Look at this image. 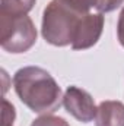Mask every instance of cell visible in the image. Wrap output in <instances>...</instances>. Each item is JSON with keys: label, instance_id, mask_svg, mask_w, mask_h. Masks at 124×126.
I'll list each match as a JSON object with an SVG mask.
<instances>
[{"label": "cell", "instance_id": "obj_1", "mask_svg": "<svg viewBox=\"0 0 124 126\" xmlns=\"http://www.w3.org/2000/svg\"><path fill=\"white\" fill-rule=\"evenodd\" d=\"M13 88L19 100L34 113L50 114L63 103L62 88L39 66H25L13 75Z\"/></svg>", "mask_w": 124, "mask_h": 126}, {"label": "cell", "instance_id": "obj_2", "mask_svg": "<svg viewBox=\"0 0 124 126\" xmlns=\"http://www.w3.org/2000/svg\"><path fill=\"white\" fill-rule=\"evenodd\" d=\"M86 15L69 0H51L42 12L41 34L44 40L56 47L72 46L77 25Z\"/></svg>", "mask_w": 124, "mask_h": 126}, {"label": "cell", "instance_id": "obj_3", "mask_svg": "<svg viewBox=\"0 0 124 126\" xmlns=\"http://www.w3.org/2000/svg\"><path fill=\"white\" fill-rule=\"evenodd\" d=\"M37 41V28L28 15L0 13V46L4 51L19 54L31 48Z\"/></svg>", "mask_w": 124, "mask_h": 126}, {"label": "cell", "instance_id": "obj_4", "mask_svg": "<svg viewBox=\"0 0 124 126\" xmlns=\"http://www.w3.org/2000/svg\"><path fill=\"white\" fill-rule=\"evenodd\" d=\"M63 106L67 113L82 123H89L95 119L96 106L92 95L79 87L72 85L66 90L63 95Z\"/></svg>", "mask_w": 124, "mask_h": 126}, {"label": "cell", "instance_id": "obj_5", "mask_svg": "<svg viewBox=\"0 0 124 126\" xmlns=\"http://www.w3.org/2000/svg\"><path fill=\"white\" fill-rule=\"evenodd\" d=\"M104 30V16L102 13H86L82 16L77 30L74 34L72 48L73 50H86L93 47Z\"/></svg>", "mask_w": 124, "mask_h": 126}, {"label": "cell", "instance_id": "obj_6", "mask_svg": "<svg viewBox=\"0 0 124 126\" xmlns=\"http://www.w3.org/2000/svg\"><path fill=\"white\" fill-rule=\"evenodd\" d=\"M95 126H124V103L117 100L101 101L96 107Z\"/></svg>", "mask_w": 124, "mask_h": 126}, {"label": "cell", "instance_id": "obj_7", "mask_svg": "<svg viewBox=\"0 0 124 126\" xmlns=\"http://www.w3.org/2000/svg\"><path fill=\"white\" fill-rule=\"evenodd\" d=\"M37 0H1L0 1V13L4 15H28L35 6Z\"/></svg>", "mask_w": 124, "mask_h": 126}, {"label": "cell", "instance_id": "obj_8", "mask_svg": "<svg viewBox=\"0 0 124 126\" xmlns=\"http://www.w3.org/2000/svg\"><path fill=\"white\" fill-rule=\"evenodd\" d=\"M31 126H70L63 117L54 116V114H42L38 119H35Z\"/></svg>", "mask_w": 124, "mask_h": 126}, {"label": "cell", "instance_id": "obj_9", "mask_svg": "<svg viewBox=\"0 0 124 126\" xmlns=\"http://www.w3.org/2000/svg\"><path fill=\"white\" fill-rule=\"evenodd\" d=\"M1 126H13L16 111L12 103H9L6 98L1 100Z\"/></svg>", "mask_w": 124, "mask_h": 126}, {"label": "cell", "instance_id": "obj_10", "mask_svg": "<svg viewBox=\"0 0 124 126\" xmlns=\"http://www.w3.org/2000/svg\"><path fill=\"white\" fill-rule=\"evenodd\" d=\"M124 3V0H98L96 9L99 10V13H108L115 10L117 7H120Z\"/></svg>", "mask_w": 124, "mask_h": 126}, {"label": "cell", "instance_id": "obj_11", "mask_svg": "<svg viewBox=\"0 0 124 126\" xmlns=\"http://www.w3.org/2000/svg\"><path fill=\"white\" fill-rule=\"evenodd\" d=\"M69 1L83 13H89V10L93 6L96 7V4H98V0H69Z\"/></svg>", "mask_w": 124, "mask_h": 126}, {"label": "cell", "instance_id": "obj_12", "mask_svg": "<svg viewBox=\"0 0 124 126\" xmlns=\"http://www.w3.org/2000/svg\"><path fill=\"white\" fill-rule=\"evenodd\" d=\"M117 37H118V41L120 44L124 47V7L120 13V18H118V24H117Z\"/></svg>", "mask_w": 124, "mask_h": 126}]
</instances>
